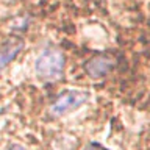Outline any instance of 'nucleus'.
Returning a JSON list of instances; mask_svg holds the SVG:
<instances>
[{
  "label": "nucleus",
  "instance_id": "f257e3e1",
  "mask_svg": "<svg viewBox=\"0 0 150 150\" xmlns=\"http://www.w3.org/2000/svg\"><path fill=\"white\" fill-rule=\"evenodd\" d=\"M66 58L64 53L58 47H47L42 50V53L38 56L35 70L39 80L44 81H56L64 74Z\"/></svg>",
  "mask_w": 150,
  "mask_h": 150
},
{
  "label": "nucleus",
  "instance_id": "f03ea898",
  "mask_svg": "<svg viewBox=\"0 0 150 150\" xmlns=\"http://www.w3.org/2000/svg\"><path fill=\"white\" fill-rule=\"evenodd\" d=\"M91 97V92L86 89H64L55 97L50 105V111L55 116H63L70 111H75L86 105Z\"/></svg>",
  "mask_w": 150,
  "mask_h": 150
},
{
  "label": "nucleus",
  "instance_id": "7ed1b4c3",
  "mask_svg": "<svg viewBox=\"0 0 150 150\" xmlns=\"http://www.w3.org/2000/svg\"><path fill=\"white\" fill-rule=\"evenodd\" d=\"M116 61L110 55H96L84 64V70L91 78H102L106 74H110L114 67Z\"/></svg>",
  "mask_w": 150,
  "mask_h": 150
},
{
  "label": "nucleus",
  "instance_id": "20e7f679",
  "mask_svg": "<svg viewBox=\"0 0 150 150\" xmlns=\"http://www.w3.org/2000/svg\"><path fill=\"white\" fill-rule=\"evenodd\" d=\"M23 45H25V42H23L22 38H9L8 41L0 44V72L13 59L17 58V55L23 49Z\"/></svg>",
  "mask_w": 150,
  "mask_h": 150
},
{
  "label": "nucleus",
  "instance_id": "39448f33",
  "mask_svg": "<svg viewBox=\"0 0 150 150\" xmlns=\"http://www.w3.org/2000/svg\"><path fill=\"white\" fill-rule=\"evenodd\" d=\"M83 150H108V149L100 145V144H97V142H91V144H88Z\"/></svg>",
  "mask_w": 150,
  "mask_h": 150
},
{
  "label": "nucleus",
  "instance_id": "423d86ee",
  "mask_svg": "<svg viewBox=\"0 0 150 150\" xmlns=\"http://www.w3.org/2000/svg\"><path fill=\"white\" fill-rule=\"evenodd\" d=\"M6 150H27V147L22 145V144H11Z\"/></svg>",
  "mask_w": 150,
  "mask_h": 150
}]
</instances>
